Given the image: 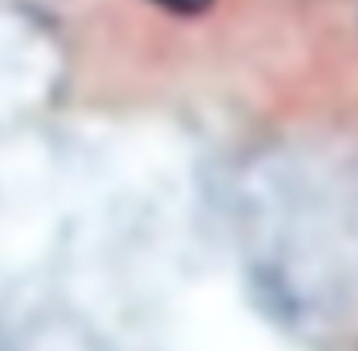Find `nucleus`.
<instances>
[{"label":"nucleus","mask_w":358,"mask_h":351,"mask_svg":"<svg viewBox=\"0 0 358 351\" xmlns=\"http://www.w3.org/2000/svg\"><path fill=\"white\" fill-rule=\"evenodd\" d=\"M153 3H160L164 10L181 14V17H199V14H206L213 7V0H153Z\"/></svg>","instance_id":"obj_1"}]
</instances>
